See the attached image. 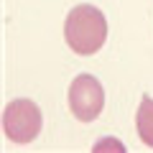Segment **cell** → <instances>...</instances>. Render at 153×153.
Returning <instances> with one entry per match:
<instances>
[{"mask_svg": "<svg viewBox=\"0 0 153 153\" xmlns=\"http://www.w3.org/2000/svg\"><path fill=\"white\" fill-rule=\"evenodd\" d=\"M135 128H138V138L148 148H153V100L151 97L140 100V107L135 112Z\"/></svg>", "mask_w": 153, "mask_h": 153, "instance_id": "277c9868", "label": "cell"}, {"mask_svg": "<svg viewBox=\"0 0 153 153\" xmlns=\"http://www.w3.org/2000/svg\"><path fill=\"white\" fill-rule=\"evenodd\" d=\"M64 38L74 54L92 56L107 41V21L94 5H74L64 23Z\"/></svg>", "mask_w": 153, "mask_h": 153, "instance_id": "6da1fadb", "label": "cell"}, {"mask_svg": "<svg viewBox=\"0 0 153 153\" xmlns=\"http://www.w3.org/2000/svg\"><path fill=\"white\" fill-rule=\"evenodd\" d=\"M92 151H94V153H102V151H117V153H125V146H123L120 140H115V138H102V140L94 143Z\"/></svg>", "mask_w": 153, "mask_h": 153, "instance_id": "5b68a950", "label": "cell"}, {"mask_svg": "<svg viewBox=\"0 0 153 153\" xmlns=\"http://www.w3.org/2000/svg\"><path fill=\"white\" fill-rule=\"evenodd\" d=\"M105 89L92 74H79L69 84V110L79 123H92L102 115Z\"/></svg>", "mask_w": 153, "mask_h": 153, "instance_id": "3957f363", "label": "cell"}, {"mask_svg": "<svg viewBox=\"0 0 153 153\" xmlns=\"http://www.w3.org/2000/svg\"><path fill=\"white\" fill-rule=\"evenodd\" d=\"M41 125H44L41 110L33 100L21 97V100L8 102L5 112H3V130H5V138L10 143L26 146V143L36 140L38 133H41Z\"/></svg>", "mask_w": 153, "mask_h": 153, "instance_id": "7a4b0ae2", "label": "cell"}]
</instances>
